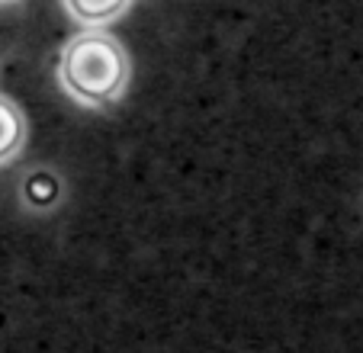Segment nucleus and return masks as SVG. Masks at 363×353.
<instances>
[{
    "instance_id": "nucleus-1",
    "label": "nucleus",
    "mask_w": 363,
    "mask_h": 353,
    "mask_svg": "<svg viewBox=\"0 0 363 353\" xmlns=\"http://www.w3.org/2000/svg\"><path fill=\"white\" fill-rule=\"evenodd\" d=\"M62 84L71 96L90 106H113L129 87V55L116 35L103 29H87L74 35L62 52L58 65Z\"/></svg>"
},
{
    "instance_id": "nucleus-2",
    "label": "nucleus",
    "mask_w": 363,
    "mask_h": 353,
    "mask_svg": "<svg viewBox=\"0 0 363 353\" xmlns=\"http://www.w3.org/2000/svg\"><path fill=\"white\" fill-rule=\"evenodd\" d=\"M26 142V116L10 96L0 94V161H10Z\"/></svg>"
},
{
    "instance_id": "nucleus-3",
    "label": "nucleus",
    "mask_w": 363,
    "mask_h": 353,
    "mask_svg": "<svg viewBox=\"0 0 363 353\" xmlns=\"http://www.w3.org/2000/svg\"><path fill=\"white\" fill-rule=\"evenodd\" d=\"M65 7L71 10L77 23H110L129 7V0H65Z\"/></svg>"
}]
</instances>
